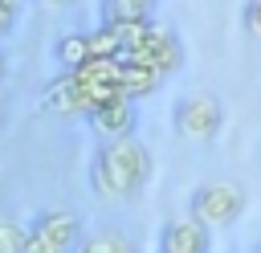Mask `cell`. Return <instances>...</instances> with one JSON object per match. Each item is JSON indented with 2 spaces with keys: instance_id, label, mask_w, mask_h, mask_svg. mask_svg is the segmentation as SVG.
<instances>
[{
  "instance_id": "6da1fadb",
  "label": "cell",
  "mask_w": 261,
  "mask_h": 253,
  "mask_svg": "<svg viewBox=\"0 0 261 253\" xmlns=\"http://www.w3.org/2000/svg\"><path fill=\"white\" fill-rule=\"evenodd\" d=\"M151 151L130 135V139H110L94 151L90 159V192L106 204H122L135 200L147 180H151Z\"/></svg>"
},
{
  "instance_id": "7a4b0ae2",
  "label": "cell",
  "mask_w": 261,
  "mask_h": 253,
  "mask_svg": "<svg viewBox=\"0 0 261 253\" xmlns=\"http://www.w3.org/2000/svg\"><path fill=\"white\" fill-rule=\"evenodd\" d=\"M245 188L232 184V180H208L192 192L188 200V216L200 220L204 229H232L241 216H245Z\"/></svg>"
},
{
  "instance_id": "3957f363",
  "label": "cell",
  "mask_w": 261,
  "mask_h": 253,
  "mask_svg": "<svg viewBox=\"0 0 261 253\" xmlns=\"http://www.w3.org/2000/svg\"><path fill=\"white\" fill-rule=\"evenodd\" d=\"M86 237L82 216L65 208H41L33 224L24 229V253H73Z\"/></svg>"
},
{
  "instance_id": "277c9868",
  "label": "cell",
  "mask_w": 261,
  "mask_h": 253,
  "mask_svg": "<svg viewBox=\"0 0 261 253\" xmlns=\"http://www.w3.org/2000/svg\"><path fill=\"white\" fill-rule=\"evenodd\" d=\"M171 127H175V135L188 139V143H208V139H216L220 127H224V106H220L212 94H188V98L175 102Z\"/></svg>"
},
{
  "instance_id": "5b68a950",
  "label": "cell",
  "mask_w": 261,
  "mask_h": 253,
  "mask_svg": "<svg viewBox=\"0 0 261 253\" xmlns=\"http://www.w3.org/2000/svg\"><path fill=\"white\" fill-rule=\"evenodd\" d=\"M86 118H90V131H94L102 143H110V139H130L135 127H139V110H135L130 98H114V102L98 106V110L86 114Z\"/></svg>"
},
{
  "instance_id": "8992f818",
  "label": "cell",
  "mask_w": 261,
  "mask_h": 253,
  "mask_svg": "<svg viewBox=\"0 0 261 253\" xmlns=\"http://www.w3.org/2000/svg\"><path fill=\"white\" fill-rule=\"evenodd\" d=\"M159 253H212V229H204L192 216L167 220L159 233Z\"/></svg>"
},
{
  "instance_id": "52a82bcc",
  "label": "cell",
  "mask_w": 261,
  "mask_h": 253,
  "mask_svg": "<svg viewBox=\"0 0 261 253\" xmlns=\"http://www.w3.org/2000/svg\"><path fill=\"white\" fill-rule=\"evenodd\" d=\"M41 102H45V110L49 114H86V102H82V86H77V78L73 73H57L53 82H45V90H41Z\"/></svg>"
},
{
  "instance_id": "ba28073f",
  "label": "cell",
  "mask_w": 261,
  "mask_h": 253,
  "mask_svg": "<svg viewBox=\"0 0 261 253\" xmlns=\"http://www.w3.org/2000/svg\"><path fill=\"white\" fill-rule=\"evenodd\" d=\"M53 61L61 65V73H73L90 61V37L86 33H61L53 41Z\"/></svg>"
},
{
  "instance_id": "9c48e42d",
  "label": "cell",
  "mask_w": 261,
  "mask_h": 253,
  "mask_svg": "<svg viewBox=\"0 0 261 253\" xmlns=\"http://www.w3.org/2000/svg\"><path fill=\"white\" fill-rule=\"evenodd\" d=\"M155 86H159V73H155V69L135 65V61H122V73H118V90H122V98L139 102V98L155 94Z\"/></svg>"
},
{
  "instance_id": "30bf717a",
  "label": "cell",
  "mask_w": 261,
  "mask_h": 253,
  "mask_svg": "<svg viewBox=\"0 0 261 253\" xmlns=\"http://www.w3.org/2000/svg\"><path fill=\"white\" fill-rule=\"evenodd\" d=\"M159 0H102V24H135L151 20Z\"/></svg>"
},
{
  "instance_id": "8fae6325",
  "label": "cell",
  "mask_w": 261,
  "mask_h": 253,
  "mask_svg": "<svg viewBox=\"0 0 261 253\" xmlns=\"http://www.w3.org/2000/svg\"><path fill=\"white\" fill-rule=\"evenodd\" d=\"M73 253H139V249H135V241H130L126 233H118V229H98V233H86Z\"/></svg>"
},
{
  "instance_id": "7c38bea8",
  "label": "cell",
  "mask_w": 261,
  "mask_h": 253,
  "mask_svg": "<svg viewBox=\"0 0 261 253\" xmlns=\"http://www.w3.org/2000/svg\"><path fill=\"white\" fill-rule=\"evenodd\" d=\"M86 37H90V57H122V33L114 24H98Z\"/></svg>"
},
{
  "instance_id": "4fadbf2b",
  "label": "cell",
  "mask_w": 261,
  "mask_h": 253,
  "mask_svg": "<svg viewBox=\"0 0 261 253\" xmlns=\"http://www.w3.org/2000/svg\"><path fill=\"white\" fill-rule=\"evenodd\" d=\"M0 253H24V229L12 216H0Z\"/></svg>"
},
{
  "instance_id": "5bb4252c",
  "label": "cell",
  "mask_w": 261,
  "mask_h": 253,
  "mask_svg": "<svg viewBox=\"0 0 261 253\" xmlns=\"http://www.w3.org/2000/svg\"><path fill=\"white\" fill-rule=\"evenodd\" d=\"M241 24H245V33H249L253 41H261V0H245V8H241Z\"/></svg>"
},
{
  "instance_id": "9a60e30c",
  "label": "cell",
  "mask_w": 261,
  "mask_h": 253,
  "mask_svg": "<svg viewBox=\"0 0 261 253\" xmlns=\"http://www.w3.org/2000/svg\"><path fill=\"white\" fill-rule=\"evenodd\" d=\"M12 24H16V4L0 0V37H8V33H12Z\"/></svg>"
},
{
  "instance_id": "2e32d148",
  "label": "cell",
  "mask_w": 261,
  "mask_h": 253,
  "mask_svg": "<svg viewBox=\"0 0 261 253\" xmlns=\"http://www.w3.org/2000/svg\"><path fill=\"white\" fill-rule=\"evenodd\" d=\"M4 73H8V61H4V53H0V82H4Z\"/></svg>"
},
{
  "instance_id": "e0dca14e",
  "label": "cell",
  "mask_w": 261,
  "mask_h": 253,
  "mask_svg": "<svg viewBox=\"0 0 261 253\" xmlns=\"http://www.w3.org/2000/svg\"><path fill=\"white\" fill-rule=\"evenodd\" d=\"M0 122H4V90H0Z\"/></svg>"
},
{
  "instance_id": "ac0fdd59",
  "label": "cell",
  "mask_w": 261,
  "mask_h": 253,
  "mask_svg": "<svg viewBox=\"0 0 261 253\" xmlns=\"http://www.w3.org/2000/svg\"><path fill=\"white\" fill-rule=\"evenodd\" d=\"M45 4H73V0H45Z\"/></svg>"
},
{
  "instance_id": "d6986e66",
  "label": "cell",
  "mask_w": 261,
  "mask_h": 253,
  "mask_svg": "<svg viewBox=\"0 0 261 253\" xmlns=\"http://www.w3.org/2000/svg\"><path fill=\"white\" fill-rule=\"evenodd\" d=\"M8 4H16V0H8Z\"/></svg>"
}]
</instances>
